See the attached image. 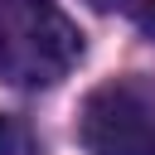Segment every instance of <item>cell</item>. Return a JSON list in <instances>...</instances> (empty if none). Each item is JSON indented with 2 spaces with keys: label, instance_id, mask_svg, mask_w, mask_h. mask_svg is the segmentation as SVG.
<instances>
[{
  "label": "cell",
  "instance_id": "cell-1",
  "mask_svg": "<svg viewBox=\"0 0 155 155\" xmlns=\"http://www.w3.org/2000/svg\"><path fill=\"white\" fill-rule=\"evenodd\" d=\"M82 58V29L53 0H0V82L53 87Z\"/></svg>",
  "mask_w": 155,
  "mask_h": 155
},
{
  "label": "cell",
  "instance_id": "cell-2",
  "mask_svg": "<svg viewBox=\"0 0 155 155\" xmlns=\"http://www.w3.org/2000/svg\"><path fill=\"white\" fill-rule=\"evenodd\" d=\"M78 140L87 155H155V121L131 82H102L82 97Z\"/></svg>",
  "mask_w": 155,
  "mask_h": 155
},
{
  "label": "cell",
  "instance_id": "cell-3",
  "mask_svg": "<svg viewBox=\"0 0 155 155\" xmlns=\"http://www.w3.org/2000/svg\"><path fill=\"white\" fill-rule=\"evenodd\" d=\"M102 15H121V19H131L145 39H155V0H92Z\"/></svg>",
  "mask_w": 155,
  "mask_h": 155
},
{
  "label": "cell",
  "instance_id": "cell-4",
  "mask_svg": "<svg viewBox=\"0 0 155 155\" xmlns=\"http://www.w3.org/2000/svg\"><path fill=\"white\" fill-rule=\"evenodd\" d=\"M24 150H29L24 126H19L15 116H5V111H0V155H24Z\"/></svg>",
  "mask_w": 155,
  "mask_h": 155
}]
</instances>
